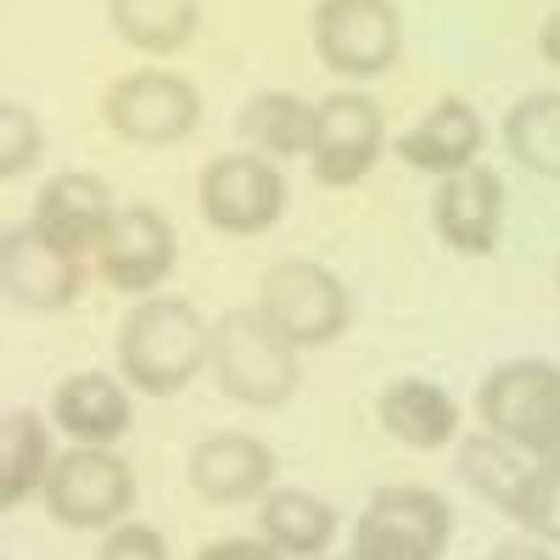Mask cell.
Returning a JSON list of instances; mask_svg holds the SVG:
<instances>
[{
    "label": "cell",
    "instance_id": "6da1fadb",
    "mask_svg": "<svg viewBox=\"0 0 560 560\" xmlns=\"http://www.w3.org/2000/svg\"><path fill=\"white\" fill-rule=\"evenodd\" d=\"M213 353V325L191 298H140L118 325V376L147 393L174 398L185 393Z\"/></svg>",
    "mask_w": 560,
    "mask_h": 560
},
{
    "label": "cell",
    "instance_id": "7a4b0ae2",
    "mask_svg": "<svg viewBox=\"0 0 560 560\" xmlns=\"http://www.w3.org/2000/svg\"><path fill=\"white\" fill-rule=\"evenodd\" d=\"M213 387L230 404L247 409H280L303 387V348H292L258 308H230L213 319Z\"/></svg>",
    "mask_w": 560,
    "mask_h": 560
},
{
    "label": "cell",
    "instance_id": "3957f363",
    "mask_svg": "<svg viewBox=\"0 0 560 560\" xmlns=\"http://www.w3.org/2000/svg\"><path fill=\"white\" fill-rule=\"evenodd\" d=\"M477 427L538 465H560V364L555 359L493 364L477 382Z\"/></svg>",
    "mask_w": 560,
    "mask_h": 560
},
{
    "label": "cell",
    "instance_id": "277c9868",
    "mask_svg": "<svg viewBox=\"0 0 560 560\" xmlns=\"http://www.w3.org/2000/svg\"><path fill=\"white\" fill-rule=\"evenodd\" d=\"M253 308L275 325L292 348H325L348 331L353 298L342 287L337 269H325L314 258H280L258 275V298Z\"/></svg>",
    "mask_w": 560,
    "mask_h": 560
},
{
    "label": "cell",
    "instance_id": "5b68a950",
    "mask_svg": "<svg viewBox=\"0 0 560 560\" xmlns=\"http://www.w3.org/2000/svg\"><path fill=\"white\" fill-rule=\"evenodd\" d=\"M448 533H454L448 499L432 488L398 482V488L370 493V504L359 510L348 560H443Z\"/></svg>",
    "mask_w": 560,
    "mask_h": 560
},
{
    "label": "cell",
    "instance_id": "8992f818",
    "mask_svg": "<svg viewBox=\"0 0 560 560\" xmlns=\"http://www.w3.org/2000/svg\"><path fill=\"white\" fill-rule=\"evenodd\" d=\"M45 510L57 527L73 533H113L129 510H135V471L118 448H79L57 454L51 477H45Z\"/></svg>",
    "mask_w": 560,
    "mask_h": 560
},
{
    "label": "cell",
    "instance_id": "52a82bcc",
    "mask_svg": "<svg viewBox=\"0 0 560 560\" xmlns=\"http://www.w3.org/2000/svg\"><path fill=\"white\" fill-rule=\"evenodd\" d=\"M314 57L337 79H382L398 68L404 18L393 0H314Z\"/></svg>",
    "mask_w": 560,
    "mask_h": 560
},
{
    "label": "cell",
    "instance_id": "ba28073f",
    "mask_svg": "<svg viewBox=\"0 0 560 560\" xmlns=\"http://www.w3.org/2000/svg\"><path fill=\"white\" fill-rule=\"evenodd\" d=\"M287 202H292L287 174L264 152H224L197 179V208L224 236H264L280 224Z\"/></svg>",
    "mask_w": 560,
    "mask_h": 560
},
{
    "label": "cell",
    "instance_id": "9c48e42d",
    "mask_svg": "<svg viewBox=\"0 0 560 560\" xmlns=\"http://www.w3.org/2000/svg\"><path fill=\"white\" fill-rule=\"evenodd\" d=\"M102 118L118 140H135V147H174L202 124V96L174 68H135L107 90Z\"/></svg>",
    "mask_w": 560,
    "mask_h": 560
},
{
    "label": "cell",
    "instance_id": "30bf717a",
    "mask_svg": "<svg viewBox=\"0 0 560 560\" xmlns=\"http://www.w3.org/2000/svg\"><path fill=\"white\" fill-rule=\"evenodd\" d=\"M382 147H387V113L376 96L364 90H331L319 102V129H314V179L342 191V185H359L370 168L382 163Z\"/></svg>",
    "mask_w": 560,
    "mask_h": 560
},
{
    "label": "cell",
    "instance_id": "8fae6325",
    "mask_svg": "<svg viewBox=\"0 0 560 560\" xmlns=\"http://www.w3.org/2000/svg\"><path fill=\"white\" fill-rule=\"evenodd\" d=\"M174 258H179V236H174L168 213L152 208V202H124L113 230H107V242L96 247V275L113 292L140 303V298H158Z\"/></svg>",
    "mask_w": 560,
    "mask_h": 560
},
{
    "label": "cell",
    "instance_id": "7c38bea8",
    "mask_svg": "<svg viewBox=\"0 0 560 560\" xmlns=\"http://www.w3.org/2000/svg\"><path fill=\"white\" fill-rule=\"evenodd\" d=\"M118 219V202H113V185L90 168H62L39 185L34 197V230L45 242H57L62 253L73 258H96V247L107 242V230Z\"/></svg>",
    "mask_w": 560,
    "mask_h": 560
},
{
    "label": "cell",
    "instance_id": "4fadbf2b",
    "mask_svg": "<svg viewBox=\"0 0 560 560\" xmlns=\"http://www.w3.org/2000/svg\"><path fill=\"white\" fill-rule=\"evenodd\" d=\"M0 287H7L18 308H34V314L73 308L84 292V258L45 242L34 224H12L0 236Z\"/></svg>",
    "mask_w": 560,
    "mask_h": 560
},
{
    "label": "cell",
    "instance_id": "5bb4252c",
    "mask_svg": "<svg viewBox=\"0 0 560 560\" xmlns=\"http://www.w3.org/2000/svg\"><path fill=\"white\" fill-rule=\"evenodd\" d=\"M432 224L443 247L459 258H488L504 236V179L488 163H471L448 179H438L432 191Z\"/></svg>",
    "mask_w": 560,
    "mask_h": 560
},
{
    "label": "cell",
    "instance_id": "9a60e30c",
    "mask_svg": "<svg viewBox=\"0 0 560 560\" xmlns=\"http://www.w3.org/2000/svg\"><path fill=\"white\" fill-rule=\"evenodd\" d=\"M275 448L253 432H213L191 448L185 459V477L191 488L208 499V504H247V499H264L275 482Z\"/></svg>",
    "mask_w": 560,
    "mask_h": 560
},
{
    "label": "cell",
    "instance_id": "2e32d148",
    "mask_svg": "<svg viewBox=\"0 0 560 560\" xmlns=\"http://www.w3.org/2000/svg\"><path fill=\"white\" fill-rule=\"evenodd\" d=\"M482 140H488V129H482L477 107L465 102V96H443V102H432L427 113H420V118L393 140V152H398L415 174L448 179V174H459V168L482 163Z\"/></svg>",
    "mask_w": 560,
    "mask_h": 560
},
{
    "label": "cell",
    "instance_id": "e0dca14e",
    "mask_svg": "<svg viewBox=\"0 0 560 560\" xmlns=\"http://www.w3.org/2000/svg\"><path fill=\"white\" fill-rule=\"evenodd\" d=\"M129 382L124 376H102V370H79V376L57 382L51 393V427L68 432V443L79 448H113L129 432Z\"/></svg>",
    "mask_w": 560,
    "mask_h": 560
},
{
    "label": "cell",
    "instance_id": "ac0fdd59",
    "mask_svg": "<svg viewBox=\"0 0 560 560\" xmlns=\"http://www.w3.org/2000/svg\"><path fill=\"white\" fill-rule=\"evenodd\" d=\"M376 420L382 432L415 454H432V448H448L459 443V404L448 387L427 382V376H398L382 387L376 398Z\"/></svg>",
    "mask_w": 560,
    "mask_h": 560
},
{
    "label": "cell",
    "instance_id": "d6986e66",
    "mask_svg": "<svg viewBox=\"0 0 560 560\" xmlns=\"http://www.w3.org/2000/svg\"><path fill=\"white\" fill-rule=\"evenodd\" d=\"M337 533H342L337 504L308 488H269L258 499V538L275 544L287 560H325Z\"/></svg>",
    "mask_w": 560,
    "mask_h": 560
},
{
    "label": "cell",
    "instance_id": "ffe728a7",
    "mask_svg": "<svg viewBox=\"0 0 560 560\" xmlns=\"http://www.w3.org/2000/svg\"><path fill=\"white\" fill-rule=\"evenodd\" d=\"M236 129L253 152L264 158H314V129H319V102H303L292 90H258L236 113Z\"/></svg>",
    "mask_w": 560,
    "mask_h": 560
},
{
    "label": "cell",
    "instance_id": "44dd1931",
    "mask_svg": "<svg viewBox=\"0 0 560 560\" xmlns=\"http://www.w3.org/2000/svg\"><path fill=\"white\" fill-rule=\"evenodd\" d=\"M51 427L34 409H7L0 415V510H23L34 493H45L51 477Z\"/></svg>",
    "mask_w": 560,
    "mask_h": 560
},
{
    "label": "cell",
    "instance_id": "7402d4cb",
    "mask_svg": "<svg viewBox=\"0 0 560 560\" xmlns=\"http://www.w3.org/2000/svg\"><path fill=\"white\" fill-rule=\"evenodd\" d=\"M107 23L140 57H174L197 39L202 0H107Z\"/></svg>",
    "mask_w": 560,
    "mask_h": 560
},
{
    "label": "cell",
    "instance_id": "603a6c76",
    "mask_svg": "<svg viewBox=\"0 0 560 560\" xmlns=\"http://www.w3.org/2000/svg\"><path fill=\"white\" fill-rule=\"evenodd\" d=\"M533 471H538V459H527L522 448H510L493 432H477V438L459 443V477H465V488H477L493 510H504V516L522 504Z\"/></svg>",
    "mask_w": 560,
    "mask_h": 560
},
{
    "label": "cell",
    "instance_id": "cb8c5ba5",
    "mask_svg": "<svg viewBox=\"0 0 560 560\" xmlns=\"http://www.w3.org/2000/svg\"><path fill=\"white\" fill-rule=\"evenodd\" d=\"M504 152L538 179H560V90H533L504 113Z\"/></svg>",
    "mask_w": 560,
    "mask_h": 560
},
{
    "label": "cell",
    "instance_id": "d4e9b609",
    "mask_svg": "<svg viewBox=\"0 0 560 560\" xmlns=\"http://www.w3.org/2000/svg\"><path fill=\"white\" fill-rule=\"evenodd\" d=\"M510 522L533 538H544L549 549H560V465H538L522 504L510 510Z\"/></svg>",
    "mask_w": 560,
    "mask_h": 560
},
{
    "label": "cell",
    "instance_id": "484cf974",
    "mask_svg": "<svg viewBox=\"0 0 560 560\" xmlns=\"http://www.w3.org/2000/svg\"><path fill=\"white\" fill-rule=\"evenodd\" d=\"M45 158V129L23 102L0 107V179H18Z\"/></svg>",
    "mask_w": 560,
    "mask_h": 560
},
{
    "label": "cell",
    "instance_id": "4316f807",
    "mask_svg": "<svg viewBox=\"0 0 560 560\" xmlns=\"http://www.w3.org/2000/svg\"><path fill=\"white\" fill-rule=\"evenodd\" d=\"M96 560H168V538L158 527H147V522H118L102 538Z\"/></svg>",
    "mask_w": 560,
    "mask_h": 560
},
{
    "label": "cell",
    "instance_id": "83f0119b",
    "mask_svg": "<svg viewBox=\"0 0 560 560\" xmlns=\"http://www.w3.org/2000/svg\"><path fill=\"white\" fill-rule=\"evenodd\" d=\"M197 560H287V555L264 538H213L197 549Z\"/></svg>",
    "mask_w": 560,
    "mask_h": 560
},
{
    "label": "cell",
    "instance_id": "f1b7e54d",
    "mask_svg": "<svg viewBox=\"0 0 560 560\" xmlns=\"http://www.w3.org/2000/svg\"><path fill=\"white\" fill-rule=\"evenodd\" d=\"M493 560H560V549H549L544 538L522 533V538H504V544L493 549Z\"/></svg>",
    "mask_w": 560,
    "mask_h": 560
},
{
    "label": "cell",
    "instance_id": "f546056e",
    "mask_svg": "<svg viewBox=\"0 0 560 560\" xmlns=\"http://www.w3.org/2000/svg\"><path fill=\"white\" fill-rule=\"evenodd\" d=\"M538 57H544L549 68H560V7L538 23Z\"/></svg>",
    "mask_w": 560,
    "mask_h": 560
},
{
    "label": "cell",
    "instance_id": "4dcf8cb0",
    "mask_svg": "<svg viewBox=\"0 0 560 560\" xmlns=\"http://www.w3.org/2000/svg\"><path fill=\"white\" fill-rule=\"evenodd\" d=\"M325 560H348V555H325Z\"/></svg>",
    "mask_w": 560,
    "mask_h": 560
},
{
    "label": "cell",
    "instance_id": "1f68e13d",
    "mask_svg": "<svg viewBox=\"0 0 560 560\" xmlns=\"http://www.w3.org/2000/svg\"><path fill=\"white\" fill-rule=\"evenodd\" d=\"M555 287H560V269H555Z\"/></svg>",
    "mask_w": 560,
    "mask_h": 560
}]
</instances>
